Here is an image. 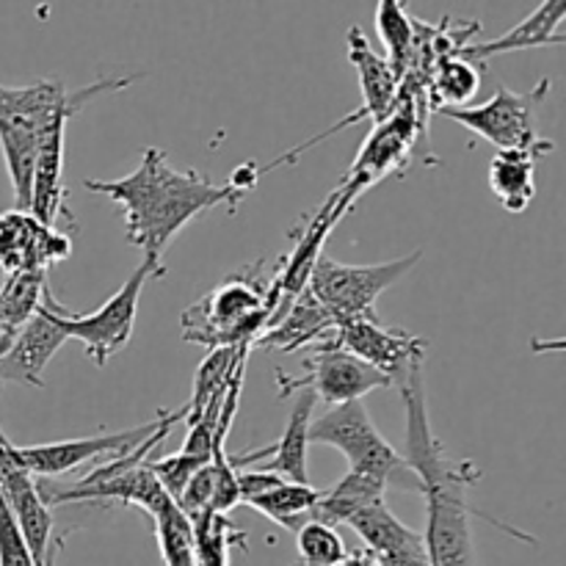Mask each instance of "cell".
I'll return each mask as SVG.
<instances>
[{"label":"cell","mask_w":566,"mask_h":566,"mask_svg":"<svg viewBox=\"0 0 566 566\" xmlns=\"http://www.w3.org/2000/svg\"><path fill=\"white\" fill-rule=\"evenodd\" d=\"M398 392L407 409V446L403 462L420 479V495L426 501V558L429 566H481L470 528L468 492L481 481V470L473 462L451 459L431 431L426 409L423 365L409 370L398 381Z\"/></svg>","instance_id":"cell-1"},{"label":"cell","mask_w":566,"mask_h":566,"mask_svg":"<svg viewBox=\"0 0 566 566\" xmlns=\"http://www.w3.org/2000/svg\"><path fill=\"white\" fill-rule=\"evenodd\" d=\"M83 186L108 197L119 208L127 241L160 260L188 221L219 205H238L249 193L232 180L216 182L197 169H175L169 155L158 147L144 149L130 175L119 180H86Z\"/></svg>","instance_id":"cell-2"},{"label":"cell","mask_w":566,"mask_h":566,"mask_svg":"<svg viewBox=\"0 0 566 566\" xmlns=\"http://www.w3.org/2000/svg\"><path fill=\"white\" fill-rule=\"evenodd\" d=\"M133 77H103L88 86L70 92L61 81H36L28 86H3L0 83V153H3L6 171H9L14 208L28 210L31 202V177L36 160L39 130L55 111L66 108L75 99L88 94L116 92L130 86Z\"/></svg>","instance_id":"cell-3"},{"label":"cell","mask_w":566,"mask_h":566,"mask_svg":"<svg viewBox=\"0 0 566 566\" xmlns=\"http://www.w3.org/2000/svg\"><path fill=\"white\" fill-rule=\"evenodd\" d=\"M274 318L271 282L258 271H238L182 310V340L205 348L252 346Z\"/></svg>","instance_id":"cell-4"},{"label":"cell","mask_w":566,"mask_h":566,"mask_svg":"<svg viewBox=\"0 0 566 566\" xmlns=\"http://www.w3.org/2000/svg\"><path fill=\"white\" fill-rule=\"evenodd\" d=\"M310 446H332L346 457L348 470L376 475L387 490L415 492L420 495V479L412 473L401 453L376 431L363 401H348L329 407L310 423Z\"/></svg>","instance_id":"cell-5"},{"label":"cell","mask_w":566,"mask_h":566,"mask_svg":"<svg viewBox=\"0 0 566 566\" xmlns=\"http://www.w3.org/2000/svg\"><path fill=\"white\" fill-rule=\"evenodd\" d=\"M164 274V260L149 258L144 254V260L138 263V269L122 282L119 291L88 315H75L66 313L59 302L53 298V293L48 291V307L53 313L55 324L64 329V335L70 340H77L86 354L92 357V363L97 368H103L116 352L130 343L133 329H136V315H138V302H142V291L153 276Z\"/></svg>","instance_id":"cell-6"},{"label":"cell","mask_w":566,"mask_h":566,"mask_svg":"<svg viewBox=\"0 0 566 566\" xmlns=\"http://www.w3.org/2000/svg\"><path fill=\"white\" fill-rule=\"evenodd\" d=\"M420 258L423 252L418 249L415 254L390 260V263L346 265L321 254L310 271L307 291L337 324L359 318V315H376V302L381 293L403 280L420 263Z\"/></svg>","instance_id":"cell-7"},{"label":"cell","mask_w":566,"mask_h":566,"mask_svg":"<svg viewBox=\"0 0 566 566\" xmlns=\"http://www.w3.org/2000/svg\"><path fill=\"white\" fill-rule=\"evenodd\" d=\"M186 420V407L175 409V412H158V418L149 423L133 426L125 431H97L92 437H75V440L61 442H44V446H14V457L20 459L22 468L33 475V479H55V475H66L77 468L97 462V459H119L136 451L142 442L158 434L166 426H177Z\"/></svg>","instance_id":"cell-8"},{"label":"cell","mask_w":566,"mask_h":566,"mask_svg":"<svg viewBox=\"0 0 566 566\" xmlns=\"http://www.w3.org/2000/svg\"><path fill=\"white\" fill-rule=\"evenodd\" d=\"M547 88H551V81H542L536 92L531 94H520L514 88L501 86L486 103L446 108L440 114L490 142L492 147H497V153L501 149H534V153L545 155L553 153V142L536 133L534 108L542 94H547Z\"/></svg>","instance_id":"cell-9"},{"label":"cell","mask_w":566,"mask_h":566,"mask_svg":"<svg viewBox=\"0 0 566 566\" xmlns=\"http://www.w3.org/2000/svg\"><path fill=\"white\" fill-rule=\"evenodd\" d=\"M276 381H280V396H296L298 390H310L315 401H324L326 407L363 401L368 392L392 387L385 374L370 368L368 363L354 357L335 340L321 343L315 354L304 359L302 376H287L285 370H280Z\"/></svg>","instance_id":"cell-10"},{"label":"cell","mask_w":566,"mask_h":566,"mask_svg":"<svg viewBox=\"0 0 566 566\" xmlns=\"http://www.w3.org/2000/svg\"><path fill=\"white\" fill-rule=\"evenodd\" d=\"M415 125H418V111H415L412 99H396L387 119L376 122L374 133L359 149L352 171L343 180V186L337 188L346 208L357 202L365 188L376 186L381 177H387L398 164L407 160L409 149L415 144Z\"/></svg>","instance_id":"cell-11"},{"label":"cell","mask_w":566,"mask_h":566,"mask_svg":"<svg viewBox=\"0 0 566 566\" xmlns=\"http://www.w3.org/2000/svg\"><path fill=\"white\" fill-rule=\"evenodd\" d=\"M335 343L368 363L392 381V387L412 368L423 365L429 343L418 335L385 326L376 315H359L337 324Z\"/></svg>","instance_id":"cell-12"},{"label":"cell","mask_w":566,"mask_h":566,"mask_svg":"<svg viewBox=\"0 0 566 566\" xmlns=\"http://www.w3.org/2000/svg\"><path fill=\"white\" fill-rule=\"evenodd\" d=\"M99 94H88V97L75 99L66 108L55 111L44 127L39 130L36 142V160H33V177H31V202L28 210L36 216L44 224H59L61 216L72 221V213L66 210V188H64V155H66V125L77 111L86 108Z\"/></svg>","instance_id":"cell-13"},{"label":"cell","mask_w":566,"mask_h":566,"mask_svg":"<svg viewBox=\"0 0 566 566\" xmlns=\"http://www.w3.org/2000/svg\"><path fill=\"white\" fill-rule=\"evenodd\" d=\"M0 490H3L6 503L14 514L20 534L25 539L28 551L36 566H53V514L50 506L42 501L39 492V479H33L20 459L14 457V446L6 440L0 431Z\"/></svg>","instance_id":"cell-14"},{"label":"cell","mask_w":566,"mask_h":566,"mask_svg":"<svg viewBox=\"0 0 566 566\" xmlns=\"http://www.w3.org/2000/svg\"><path fill=\"white\" fill-rule=\"evenodd\" d=\"M72 254V241L59 227L39 221L31 210L11 208L0 213V271L25 274L44 271Z\"/></svg>","instance_id":"cell-15"},{"label":"cell","mask_w":566,"mask_h":566,"mask_svg":"<svg viewBox=\"0 0 566 566\" xmlns=\"http://www.w3.org/2000/svg\"><path fill=\"white\" fill-rule=\"evenodd\" d=\"M296 403L291 409L285 431L276 442L265 448H254V451L235 453L230 457L232 468L247 470L258 468L265 473H274L280 479L293 481V484H310L307 473V457H310V423H313L315 412V396L310 390L296 392Z\"/></svg>","instance_id":"cell-16"},{"label":"cell","mask_w":566,"mask_h":566,"mask_svg":"<svg viewBox=\"0 0 566 566\" xmlns=\"http://www.w3.org/2000/svg\"><path fill=\"white\" fill-rule=\"evenodd\" d=\"M66 340H70V337H66L64 329L55 324L53 313H50L48 307V293H44L36 315L17 332L14 340L9 343V348L0 354V387L9 385V381L25 387H44V368H48L53 354L59 352Z\"/></svg>","instance_id":"cell-17"},{"label":"cell","mask_w":566,"mask_h":566,"mask_svg":"<svg viewBox=\"0 0 566 566\" xmlns=\"http://www.w3.org/2000/svg\"><path fill=\"white\" fill-rule=\"evenodd\" d=\"M346 525L365 542V551L379 558L381 566H429L423 534L403 525L387 501L359 509Z\"/></svg>","instance_id":"cell-18"},{"label":"cell","mask_w":566,"mask_h":566,"mask_svg":"<svg viewBox=\"0 0 566 566\" xmlns=\"http://www.w3.org/2000/svg\"><path fill=\"white\" fill-rule=\"evenodd\" d=\"M346 53L348 61L354 64V70H357L359 92H363V111L354 114V119H359L363 114L370 116L374 125L387 119V114H390L392 105H396L398 99V83H401L398 72L392 70L387 55H379L370 48L368 36H365L359 25L348 28Z\"/></svg>","instance_id":"cell-19"},{"label":"cell","mask_w":566,"mask_h":566,"mask_svg":"<svg viewBox=\"0 0 566 566\" xmlns=\"http://www.w3.org/2000/svg\"><path fill=\"white\" fill-rule=\"evenodd\" d=\"M566 14V0H542L523 22L509 28L503 36L492 39V42L468 44L459 53L470 61H490L503 53H517V50H534V48H551V44H564L562 22Z\"/></svg>","instance_id":"cell-20"},{"label":"cell","mask_w":566,"mask_h":566,"mask_svg":"<svg viewBox=\"0 0 566 566\" xmlns=\"http://www.w3.org/2000/svg\"><path fill=\"white\" fill-rule=\"evenodd\" d=\"M337 321L321 307L313 298V293L304 287L291 307L258 337V346L265 348H280V352H296L302 346H321V343L335 340ZM252 343V346H254Z\"/></svg>","instance_id":"cell-21"},{"label":"cell","mask_w":566,"mask_h":566,"mask_svg":"<svg viewBox=\"0 0 566 566\" xmlns=\"http://www.w3.org/2000/svg\"><path fill=\"white\" fill-rule=\"evenodd\" d=\"M534 149H501L490 164V188L509 213H523L536 199V160Z\"/></svg>","instance_id":"cell-22"},{"label":"cell","mask_w":566,"mask_h":566,"mask_svg":"<svg viewBox=\"0 0 566 566\" xmlns=\"http://www.w3.org/2000/svg\"><path fill=\"white\" fill-rule=\"evenodd\" d=\"M44 293H48V274L44 271L3 276V285H0V354L9 348L17 332L36 315Z\"/></svg>","instance_id":"cell-23"},{"label":"cell","mask_w":566,"mask_h":566,"mask_svg":"<svg viewBox=\"0 0 566 566\" xmlns=\"http://www.w3.org/2000/svg\"><path fill=\"white\" fill-rule=\"evenodd\" d=\"M385 492L387 484L381 479L368 473H357V470H348L332 490L321 492L313 520L332 525V528L346 525L348 517H354L359 509L370 506V503L376 501H385Z\"/></svg>","instance_id":"cell-24"},{"label":"cell","mask_w":566,"mask_h":566,"mask_svg":"<svg viewBox=\"0 0 566 566\" xmlns=\"http://www.w3.org/2000/svg\"><path fill=\"white\" fill-rule=\"evenodd\" d=\"M321 490H315L313 484H293V481H276L274 486H269L260 495L249 497L247 506L258 509L263 517H269L271 523H276L280 528L296 534L304 523L313 520L315 506H318Z\"/></svg>","instance_id":"cell-25"},{"label":"cell","mask_w":566,"mask_h":566,"mask_svg":"<svg viewBox=\"0 0 566 566\" xmlns=\"http://www.w3.org/2000/svg\"><path fill=\"white\" fill-rule=\"evenodd\" d=\"M191 528L197 566H230L232 547H247V534L235 528L227 514H197L191 517Z\"/></svg>","instance_id":"cell-26"},{"label":"cell","mask_w":566,"mask_h":566,"mask_svg":"<svg viewBox=\"0 0 566 566\" xmlns=\"http://www.w3.org/2000/svg\"><path fill=\"white\" fill-rule=\"evenodd\" d=\"M481 86L479 66L462 53H451L440 59L434 77H431V97L437 99V111L464 108Z\"/></svg>","instance_id":"cell-27"},{"label":"cell","mask_w":566,"mask_h":566,"mask_svg":"<svg viewBox=\"0 0 566 566\" xmlns=\"http://www.w3.org/2000/svg\"><path fill=\"white\" fill-rule=\"evenodd\" d=\"M376 31H379L381 44L387 50V61L398 72V77H403L409 59H412L415 25L401 0H379V6H376Z\"/></svg>","instance_id":"cell-28"},{"label":"cell","mask_w":566,"mask_h":566,"mask_svg":"<svg viewBox=\"0 0 566 566\" xmlns=\"http://www.w3.org/2000/svg\"><path fill=\"white\" fill-rule=\"evenodd\" d=\"M155 536H158V551L164 558V566H197L193 558V528L191 520L177 509V503L171 501L169 506L160 509L158 514H153Z\"/></svg>","instance_id":"cell-29"},{"label":"cell","mask_w":566,"mask_h":566,"mask_svg":"<svg viewBox=\"0 0 566 566\" xmlns=\"http://www.w3.org/2000/svg\"><path fill=\"white\" fill-rule=\"evenodd\" d=\"M296 551L298 564L293 566H337L346 556V545H343L340 534L332 525L310 520L296 531Z\"/></svg>","instance_id":"cell-30"},{"label":"cell","mask_w":566,"mask_h":566,"mask_svg":"<svg viewBox=\"0 0 566 566\" xmlns=\"http://www.w3.org/2000/svg\"><path fill=\"white\" fill-rule=\"evenodd\" d=\"M147 464H149V470H153L155 479L160 481V486L169 492L171 501L177 503V497L182 495V490H186V484L191 481V475L208 462L177 451V453H171V457H160V459H155V462H147Z\"/></svg>","instance_id":"cell-31"},{"label":"cell","mask_w":566,"mask_h":566,"mask_svg":"<svg viewBox=\"0 0 566 566\" xmlns=\"http://www.w3.org/2000/svg\"><path fill=\"white\" fill-rule=\"evenodd\" d=\"M0 566H36L0 490Z\"/></svg>","instance_id":"cell-32"},{"label":"cell","mask_w":566,"mask_h":566,"mask_svg":"<svg viewBox=\"0 0 566 566\" xmlns=\"http://www.w3.org/2000/svg\"><path fill=\"white\" fill-rule=\"evenodd\" d=\"M337 566H381V562L374 556V553L365 551V547H363V551L346 553V556H343V562Z\"/></svg>","instance_id":"cell-33"}]
</instances>
